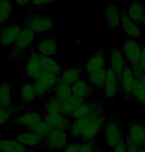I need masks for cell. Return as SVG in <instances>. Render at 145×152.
I'll use <instances>...</instances> for the list:
<instances>
[{"mask_svg":"<svg viewBox=\"0 0 145 152\" xmlns=\"http://www.w3.org/2000/svg\"><path fill=\"white\" fill-rule=\"evenodd\" d=\"M121 51L126 59L127 64L132 69L135 78H139L143 75L140 61L142 54V46L138 40L128 38L125 39L121 45Z\"/></svg>","mask_w":145,"mask_h":152,"instance_id":"6da1fadb","label":"cell"},{"mask_svg":"<svg viewBox=\"0 0 145 152\" xmlns=\"http://www.w3.org/2000/svg\"><path fill=\"white\" fill-rule=\"evenodd\" d=\"M56 25L55 20L48 13H29L24 20L23 26L29 28L36 35H43L51 32Z\"/></svg>","mask_w":145,"mask_h":152,"instance_id":"7a4b0ae2","label":"cell"},{"mask_svg":"<svg viewBox=\"0 0 145 152\" xmlns=\"http://www.w3.org/2000/svg\"><path fill=\"white\" fill-rule=\"evenodd\" d=\"M106 121V120L104 117L103 110L101 107H98L87 117L86 127L82 131L79 139L82 141H93L103 129Z\"/></svg>","mask_w":145,"mask_h":152,"instance_id":"3957f363","label":"cell"},{"mask_svg":"<svg viewBox=\"0 0 145 152\" xmlns=\"http://www.w3.org/2000/svg\"><path fill=\"white\" fill-rule=\"evenodd\" d=\"M37 35L29 28L23 26L17 38L15 44L11 47L9 51V58L13 61L18 60L24 56L30 50L31 46L33 45Z\"/></svg>","mask_w":145,"mask_h":152,"instance_id":"277c9868","label":"cell"},{"mask_svg":"<svg viewBox=\"0 0 145 152\" xmlns=\"http://www.w3.org/2000/svg\"><path fill=\"white\" fill-rule=\"evenodd\" d=\"M104 142L109 148H113L121 140L125 138L119 122L115 119H109L103 127Z\"/></svg>","mask_w":145,"mask_h":152,"instance_id":"5b68a950","label":"cell"},{"mask_svg":"<svg viewBox=\"0 0 145 152\" xmlns=\"http://www.w3.org/2000/svg\"><path fill=\"white\" fill-rule=\"evenodd\" d=\"M23 25L19 23H8L0 29V47L8 48L15 44Z\"/></svg>","mask_w":145,"mask_h":152,"instance_id":"8992f818","label":"cell"},{"mask_svg":"<svg viewBox=\"0 0 145 152\" xmlns=\"http://www.w3.org/2000/svg\"><path fill=\"white\" fill-rule=\"evenodd\" d=\"M69 143V132L58 129H53L44 139L45 146L51 150H63Z\"/></svg>","mask_w":145,"mask_h":152,"instance_id":"52a82bcc","label":"cell"},{"mask_svg":"<svg viewBox=\"0 0 145 152\" xmlns=\"http://www.w3.org/2000/svg\"><path fill=\"white\" fill-rule=\"evenodd\" d=\"M22 72L27 78L32 81L36 79V77L41 72H43L41 67V61H40V55L38 53L35 51H31L27 54L22 66Z\"/></svg>","mask_w":145,"mask_h":152,"instance_id":"ba28073f","label":"cell"},{"mask_svg":"<svg viewBox=\"0 0 145 152\" xmlns=\"http://www.w3.org/2000/svg\"><path fill=\"white\" fill-rule=\"evenodd\" d=\"M44 117L39 111L28 110L16 115L14 118V123L19 127L24 128L25 130H31Z\"/></svg>","mask_w":145,"mask_h":152,"instance_id":"9c48e42d","label":"cell"},{"mask_svg":"<svg viewBox=\"0 0 145 152\" xmlns=\"http://www.w3.org/2000/svg\"><path fill=\"white\" fill-rule=\"evenodd\" d=\"M107 63H109V68L114 71L118 76H120L122 72L128 67V64L120 47H113L110 49Z\"/></svg>","mask_w":145,"mask_h":152,"instance_id":"30bf717a","label":"cell"},{"mask_svg":"<svg viewBox=\"0 0 145 152\" xmlns=\"http://www.w3.org/2000/svg\"><path fill=\"white\" fill-rule=\"evenodd\" d=\"M34 51L41 56L56 58L58 54V40L55 37H45L35 45Z\"/></svg>","mask_w":145,"mask_h":152,"instance_id":"8fae6325","label":"cell"},{"mask_svg":"<svg viewBox=\"0 0 145 152\" xmlns=\"http://www.w3.org/2000/svg\"><path fill=\"white\" fill-rule=\"evenodd\" d=\"M126 138L138 147L145 146V125L138 120H132L129 123Z\"/></svg>","mask_w":145,"mask_h":152,"instance_id":"7c38bea8","label":"cell"},{"mask_svg":"<svg viewBox=\"0 0 145 152\" xmlns=\"http://www.w3.org/2000/svg\"><path fill=\"white\" fill-rule=\"evenodd\" d=\"M121 11L116 5L106 3L104 5V24L110 30H114L120 26Z\"/></svg>","mask_w":145,"mask_h":152,"instance_id":"4fadbf2b","label":"cell"},{"mask_svg":"<svg viewBox=\"0 0 145 152\" xmlns=\"http://www.w3.org/2000/svg\"><path fill=\"white\" fill-rule=\"evenodd\" d=\"M119 91V76L110 68H106V79L103 88L104 96L109 99H114Z\"/></svg>","mask_w":145,"mask_h":152,"instance_id":"5bb4252c","label":"cell"},{"mask_svg":"<svg viewBox=\"0 0 145 152\" xmlns=\"http://www.w3.org/2000/svg\"><path fill=\"white\" fill-rule=\"evenodd\" d=\"M106 64H107V59L106 55H104L103 51L102 50L96 51V52H95L93 55H90L87 59L84 66L85 73L87 75L92 73V72L101 70V69H104L106 68Z\"/></svg>","mask_w":145,"mask_h":152,"instance_id":"9a60e30c","label":"cell"},{"mask_svg":"<svg viewBox=\"0 0 145 152\" xmlns=\"http://www.w3.org/2000/svg\"><path fill=\"white\" fill-rule=\"evenodd\" d=\"M135 83V76L132 69L127 67L125 70L122 72V74L119 76V88L121 93L124 94V96L130 97L132 96L133 88Z\"/></svg>","mask_w":145,"mask_h":152,"instance_id":"2e32d148","label":"cell"},{"mask_svg":"<svg viewBox=\"0 0 145 152\" xmlns=\"http://www.w3.org/2000/svg\"><path fill=\"white\" fill-rule=\"evenodd\" d=\"M121 11V21H120V26L123 30V32L126 34L129 38L138 40L141 37V28L140 25L136 24L135 22H133L131 19L127 16L125 11L123 10V8L120 9Z\"/></svg>","mask_w":145,"mask_h":152,"instance_id":"e0dca14e","label":"cell"},{"mask_svg":"<svg viewBox=\"0 0 145 152\" xmlns=\"http://www.w3.org/2000/svg\"><path fill=\"white\" fill-rule=\"evenodd\" d=\"M84 74L86 73H85L84 68H82L81 66L70 67L62 72V74L59 76V82L72 86L76 82H78L79 80H81L82 76H84Z\"/></svg>","mask_w":145,"mask_h":152,"instance_id":"ac0fdd59","label":"cell"},{"mask_svg":"<svg viewBox=\"0 0 145 152\" xmlns=\"http://www.w3.org/2000/svg\"><path fill=\"white\" fill-rule=\"evenodd\" d=\"M123 10L133 22H135L138 25L142 24L145 5L141 0H134V1L129 2V4L125 8H123Z\"/></svg>","mask_w":145,"mask_h":152,"instance_id":"d6986e66","label":"cell"},{"mask_svg":"<svg viewBox=\"0 0 145 152\" xmlns=\"http://www.w3.org/2000/svg\"><path fill=\"white\" fill-rule=\"evenodd\" d=\"M15 139L26 147H35L44 142V137H42L33 129L21 131L15 136Z\"/></svg>","mask_w":145,"mask_h":152,"instance_id":"ffe728a7","label":"cell"},{"mask_svg":"<svg viewBox=\"0 0 145 152\" xmlns=\"http://www.w3.org/2000/svg\"><path fill=\"white\" fill-rule=\"evenodd\" d=\"M72 88V94L82 100H87L90 97L93 91V88L87 78H82L71 86Z\"/></svg>","mask_w":145,"mask_h":152,"instance_id":"44dd1931","label":"cell"},{"mask_svg":"<svg viewBox=\"0 0 145 152\" xmlns=\"http://www.w3.org/2000/svg\"><path fill=\"white\" fill-rule=\"evenodd\" d=\"M45 119H47L52 125L53 129H58L62 131H69L70 125H71V118L66 116L63 113L58 114H45Z\"/></svg>","mask_w":145,"mask_h":152,"instance_id":"7402d4cb","label":"cell"},{"mask_svg":"<svg viewBox=\"0 0 145 152\" xmlns=\"http://www.w3.org/2000/svg\"><path fill=\"white\" fill-rule=\"evenodd\" d=\"M86 78L89 81L90 86H92L93 90L98 91H103L104 84H106V68L87 74Z\"/></svg>","mask_w":145,"mask_h":152,"instance_id":"603a6c76","label":"cell"},{"mask_svg":"<svg viewBox=\"0 0 145 152\" xmlns=\"http://www.w3.org/2000/svg\"><path fill=\"white\" fill-rule=\"evenodd\" d=\"M13 88L10 82L3 81L0 83V107H12Z\"/></svg>","mask_w":145,"mask_h":152,"instance_id":"cb8c5ba5","label":"cell"},{"mask_svg":"<svg viewBox=\"0 0 145 152\" xmlns=\"http://www.w3.org/2000/svg\"><path fill=\"white\" fill-rule=\"evenodd\" d=\"M33 82H35L38 85L42 86L43 88H47L48 91H52L53 88L59 83V76H57L55 74L49 73V72L43 71L36 77V79Z\"/></svg>","mask_w":145,"mask_h":152,"instance_id":"d4e9b609","label":"cell"},{"mask_svg":"<svg viewBox=\"0 0 145 152\" xmlns=\"http://www.w3.org/2000/svg\"><path fill=\"white\" fill-rule=\"evenodd\" d=\"M37 99H39L34 88L33 82L32 83H25L22 85L20 90V102L23 104H34Z\"/></svg>","mask_w":145,"mask_h":152,"instance_id":"484cf974","label":"cell"},{"mask_svg":"<svg viewBox=\"0 0 145 152\" xmlns=\"http://www.w3.org/2000/svg\"><path fill=\"white\" fill-rule=\"evenodd\" d=\"M40 61H41L42 71L49 72V73L55 74L57 76H60L63 72V67L58 62L56 58H51V57H45L40 55Z\"/></svg>","mask_w":145,"mask_h":152,"instance_id":"4316f807","label":"cell"},{"mask_svg":"<svg viewBox=\"0 0 145 152\" xmlns=\"http://www.w3.org/2000/svg\"><path fill=\"white\" fill-rule=\"evenodd\" d=\"M13 0H1L0 2V27L8 24L14 12Z\"/></svg>","mask_w":145,"mask_h":152,"instance_id":"83f0119b","label":"cell"},{"mask_svg":"<svg viewBox=\"0 0 145 152\" xmlns=\"http://www.w3.org/2000/svg\"><path fill=\"white\" fill-rule=\"evenodd\" d=\"M84 102H86V100H82L75 96H71L69 99H67L62 102V113L70 117V118H72L73 114L75 113L77 108Z\"/></svg>","mask_w":145,"mask_h":152,"instance_id":"f1b7e54d","label":"cell"},{"mask_svg":"<svg viewBox=\"0 0 145 152\" xmlns=\"http://www.w3.org/2000/svg\"><path fill=\"white\" fill-rule=\"evenodd\" d=\"M98 107V104L95 102H87L86 100L77 108L75 113L73 114L72 118H87Z\"/></svg>","mask_w":145,"mask_h":152,"instance_id":"f546056e","label":"cell"},{"mask_svg":"<svg viewBox=\"0 0 145 152\" xmlns=\"http://www.w3.org/2000/svg\"><path fill=\"white\" fill-rule=\"evenodd\" d=\"M0 152H28V147L16 139H0Z\"/></svg>","mask_w":145,"mask_h":152,"instance_id":"4dcf8cb0","label":"cell"},{"mask_svg":"<svg viewBox=\"0 0 145 152\" xmlns=\"http://www.w3.org/2000/svg\"><path fill=\"white\" fill-rule=\"evenodd\" d=\"M87 118H76L71 121V125L69 128V134L70 136L74 137V138H81L82 133L84 131L85 127L87 124Z\"/></svg>","mask_w":145,"mask_h":152,"instance_id":"1f68e13d","label":"cell"},{"mask_svg":"<svg viewBox=\"0 0 145 152\" xmlns=\"http://www.w3.org/2000/svg\"><path fill=\"white\" fill-rule=\"evenodd\" d=\"M52 94L54 97L58 99L59 100H61V102H64V100H66L67 99H69L71 96H73L71 86L63 84V83H60V82L57 84L56 87L53 88Z\"/></svg>","mask_w":145,"mask_h":152,"instance_id":"d6a6232c","label":"cell"},{"mask_svg":"<svg viewBox=\"0 0 145 152\" xmlns=\"http://www.w3.org/2000/svg\"><path fill=\"white\" fill-rule=\"evenodd\" d=\"M132 96L137 100L145 110V87L139 79L135 78L134 88H133Z\"/></svg>","mask_w":145,"mask_h":152,"instance_id":"836d02e7","label":"cell"},{"mask_svg":"<svg viewBox=\"0 0 145 152\" xmlns=\"http://www.w3.org/2000/svg\"><path fill=\"white\" fill-rule=\"evenodd\" d=\"M62 102L56 97H50L45 104V111L46 114H58L62 113Z\"/></svg>","mask_w":145,"mask_h":152,"instance_id":"e575fe53","label":"cell"},{"mask_svg":"<svg viewBox=\"0 0 145 152\" xmlns=\"http://www.w3.org/2000/svg\"><path fill=\"white\" fill-rule=\"evenodd\" d=\"M33 130L36 131V132L38 134H40L42 137H44V139H45V137H46L48 134L53 130V127L47 119L43 118L38 123V124L35 126V127L33 128Z\"/></svg>","mask_w":145,"mask_h":152,"instance_id":"d590c367","label":"cell"},{"mask_svg":"<svg viewBox=\"0 0 145 152\" xmlns=\"http://www.w3.org/2000/svg\"><path fill=\"white\" fill-rule=\"evenodd\" d=\"M13 107H0V128L4 126L13 117Z\"/></svg>","mask_w":145,"mask_h":152,"instance_id":"8d00e7d4","label":"cell"},{"mask_svg":"<svg viewBox=\"0 0 145 152\" xmlns=\"http://www.w3.org/2000/svg\"><path fill=\"white\" fill-rule=\"evenodd\" d=\"M57 0H32L30 6L34 9H41V8L47 7L49 5L53 4Z\"/></svg>","mask_w":145,"mask_h":152,"instance_id":"74e56055","label":"cell"},{"mask_svg":"<svg viewBox=\"0 0 145 152\" xmlns=\"http://www.w3.org/2000/svg\"><path fill=\"white\" fill-rule=\"evenodd\" d=\"M95 144L93 141H82L81 142L79 152H95Z\"/></svg>","mask_w":145,"mask_h":152,"instance_id":"f35d334b","label":"cell"},{"mask_svg":"<svg viewBox=\"0 0 145 152\" xmlns=\"http://www.w3.org/2000/svg\"><path fill=\"white\" fill-rule=\"evenodd\" d=\"M79 147H81V142L73 141V142H70L69 144L63 149V152H79Z\"/></svg>","mask_w":145,"mask_h":152,"instance_id":"ab89813d","label":"cell"},{"mask_svg":"<svg viewBox=\"0 0 145 152\" xmlns=\"http://www.w3.org/2000/svg\"><path fill=\"white\" fill-rule=\"evenodd\" d=\"M112 152H127V144H126L125 138L123 140H121L118 144H116L114 147L112 148Z\"/></svg>","mask_w":145,"mask_h":152,"instance_id":"60d3db41","label":"cell"},{"mask_svg":"<svg viewBox=\"0 0 145 152\" xmlns=\"http://www.w3.org/2000/svg\"><path fill=\"white\" fill-rule=\"evenodd\" d=\"M125 140H126V144H127V152H139L138 146H136L135 144H133L131 141H129V140L126 138V136H125Z\"/></svg>","mask_w":145,"mask_h":152,"instance_id":"b9f144b4","label":"cell"},{"mask_svg":"<svg viewBox=\"0 0 145 152\" xmlns=\"http://www.w3.org/2000/svg\"><path fill=\"white\" fill-rule=\"evenodd\" d=\"M32 0H13V3L16 6H30Z\"/></svg>","mask_w":145,"mask_h":152,"instance_id":"7bdbcfd3","label":"cell"},{"mask_svg":"<svg viewBox=\"0 0 145 152\" xmlns=\"http://www.w3.org/2000/svg\"><path fill=\"white\" fill-rule=\"evenodd\" d=\"M141 69L145 74V45L142 46V54H141V61H140Z\"/></svg>","mask_w":145,"mask_h":152,"instance_id":"ee69618b","label":"cell"},{"mask_svg":"<svg viewBox=\"0 0 145 152\" xmlns=\"http://www.w3.org/2000/svg\"><path fill=\"white\" fill-rule=\"evenodd\" d=\"M137 79L140 80V81L142 82V84H143V86L145 87V74H143L141 77H139V78H137Z\"/></svg>","mask_w":145,"mask_h":152,"instance_id":"f6af8a7d","label":"cell"},{"mask_svg":"<svg viewBox=\"0 0 145 152\" xmlns=\"http://www.w3.org/2000/svg\"><path fill=\"white\" fill-rule=\"evenodd\" d=\"M139 152H145V146H142V147H139Z\"/></svg>","mask_w":145,"mask_h":152,"instance_id":"bcb514c9","label":"cell"},{"mask_svg":"<svg viewBox=\"0 0 145 152\" xmlns=\"http://www.w3.org/2000/svg\"><path fill=\"white\" fill-rule=\"evenodd\" d=\"M95 152H102V151H101V148H98V147H96V148H95Z\"/></svg>","mask_w":145,"mask_h":152,"instance_id":"7dc6e473","label":"cell"},{"mask_svg":"<svg viewBox=\"0 0 145 152\" xmlns=\"http://www.w3.org/2000/svg\"><path fill=\"white\" fill-rule=\"evenodd\" d=\"M142 24L145 25V11H144V15H143V21H142Z\"/></svg>","mask_w":145,"mask_h":152,"instance_id":"c3c4849f","label":"cell"},{"mask_svg":"<svg viewBox=\"0 0 145 152\" xmlns=\"http://www.w3.org/2000/svg\"><path fill=\"white\" fill-rule=\"evenodd\" d=\"M0 2H1V0H0Z\"/></svg>","mask_w":145,"mask_h":152,"instance_id":"681fc988","label":"cell"}]
</instances>
